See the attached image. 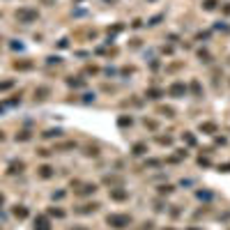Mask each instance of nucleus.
<instances>
[{
	"instance_id": "obj_1",
	"label": "nucleus",
	"mask_w": 230,
	"mask_h": 230,
	"mask_svg": "<svg viewBox=\"0 0 230 230\" xmlns=\"http://www.w3.org/2000/svg\"><path fill=\"white\" fill-rule=\"evenodd\" d=\"M108 223H113L115 228H122L129 223V216H108Z\"/></svg>"
},
{
	"instance_id": "obj_2",
	"label": "nucleus",
	"mask_w": 230,
	"mask_h": 230,
	"mask_svg": "<svg viewBox=\"0 0 230 230\" xmlns=\"http://www.w3.org/2000/svg\"><path fill=\"white\" fill-rule=\"evenodd\" d=\"M48 175H51V168H48V166H44V168H42V177H48Z\"/></svg>"
},
{
	"instance_id": "obj_3",
	"label": "nucleus",
	"mask_w": 230,
	"mask_h": 230,
	"mask_svg": "<svg viewBox=\"0 0 230 230\" xmlns=\"http://www.w3.org/2000/svg\"><path fill=\"white\" fill-rule=\"evenodd\" d=\"M214 5H216V0H207V2H205V7H207V9H214Z\"/></svg>"
},
{
	"instance_id": "obj_4",
	"label": "nucleus",
	"mask_w": 230,
	"mask_h": 230,
	"mask_svg": "<svg viewBox=\"0 0 230 230\" xmlns=\"http://www.w3.org/2000/svg\"><path fill=\"white\" fill-rule=\"evenodd\" d=\"M0 203H2V196H0Z\"/></svg>"
}]
</instances>
